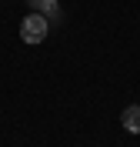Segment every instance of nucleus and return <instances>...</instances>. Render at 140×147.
Here are the masks:
<instances>
[{"instance_id": "f03ea898", "label": "nucleus", "mask_w": 140, "mask_h": 147, "mask_svg": "<svg viewBox=\"0 0 140 147\" xmlns=\"http://www.w3.org/2000/svg\"><path fill=\"white\" fill-rule=\"evenodd\" d=\"M123 130H130V134H140V104H130V107H123Z\"/></svg>"}, {"instance_id": "f257e3e1", "label": "nucleus", "mask_w": 140, "mask_h": 147, "mask_svg": "<svg viewBox=\"0 0 140 147\" xmlns=\"http://www.w3.org/2000/svg\"><path fill=\"white\" fill-rule=\"evenodd\" d=\"M47 30H50V24H47L44 13H27L23 24H20V37H23L27 44H44Z\"/></svg>"}]
</instances>
